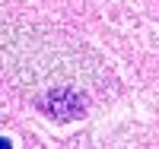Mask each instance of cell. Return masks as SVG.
Returning <instances> with one entry per match:
<instances>
[{
	"label": "cell",
	"mask_w": 159,
	"mask_h": 149,
	"mask_svg": "<svg viewBox=\"0 0 159 149\" xmlns=\"http://www.w3.org/2000/svg\"><path fill=\"white\" fill-rule=\"evenodd\" d=\"M35 105L54 121H76V117L86 114V99L73 86H51V89H45L38 95Z\"/></svg>",
	"instance_id": "obj_1"
},
{
	"label": "cell",
	"mask_w": 159,
	"mask_h": 149,
	"mask_svg": "<svg viewBox=\"0 0 159 149\" xmlns=\"http://www.w3.org/2000/svg\"><path fill=\"white\" fill-rule=\"evenodd\" d=\"M0 149H13V143H10L7 137H0Z\"/></svg>",
	"instance_id": "obj_2"
}]
</instances>
